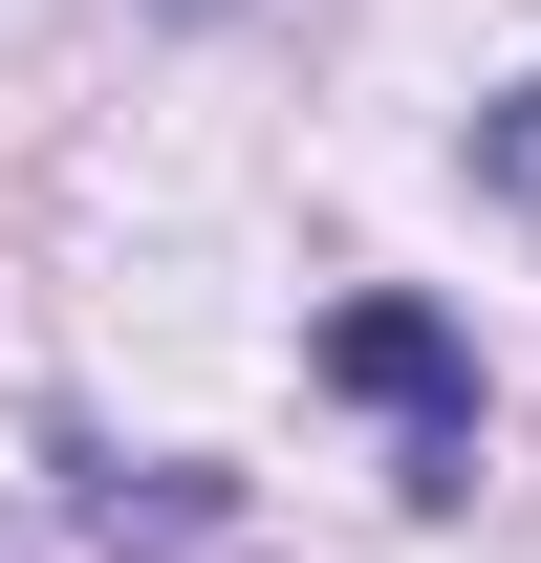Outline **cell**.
<instances>
[{"mask_svg":"<svg viewBox=\"0 0 541 563\" xmlns=\"http://www.w3.org/2000/svg\"><path fill=\"white\" fill-rule=\"evenodd\" d=\"M325 390H368V412L411 433V477H433V498L476 477V347L433 325V303H346V325H325Z\"/></svg>","mask_w":541,"mask_h":563,"instance_id":"obj_1","label":"cell"},{"mask_svg":"<svg viewBox=\"0 0 541 563\" xmlns=\"http://www.w3.org/2000/svg\"><path fill=\"white\" fill-rule=\"evenodd\" d=\"M476 174H498V196L541 217V87H520V109H476Z\"/></svg>","mask_w":541,"mask_h":563,"instance_id":"obj_2","label":"cell"}]
</instances>
